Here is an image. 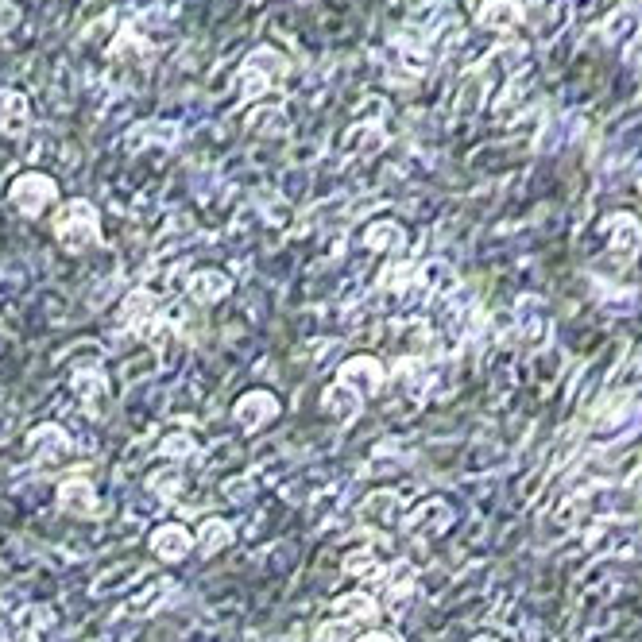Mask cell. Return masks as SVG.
I'll use <instances>...</instances> for the list:
<instances>
[{"label": "cell", "instance_id": "7a4b0ae2", "mask_svg": "<svg viewBox=\"0 0 642 642\" xmlns=\"http://www.w3.org/2000/svg\"><path fill=\"white\" fill-rule=\"evenodd\" d=\"M28 453L39 461V465H59V461L70 457V438H66L62 426L43 422V426H35L28 434Z\"/></svg>", "mask_w": 642, "mask_h": 642}, {"label": "cell", "instance_id": "2e32d148", "mask_svg": "<svg viewBox=\"0 0 642 642\" xmlns=\"http://www.w3.org/2000/svg\"><path fill=\"white\" fill-rule=\"evenodd\" d=\"M167 457H175V461H182V457H194L198 453V441L190 438V434H171V438H163V445H159Z\"/></svg>", "mask_w": 642, "mask_h": 642}, {"label": "cell", "instance_id": "7402d4cb", "mask_svg": "<svg viewBox=\"0 0 642 642\" xmlns=\"http://www.w3.org/2000/svg\"><path fill=\"white\" fill-rule=\"evenodd\" d=\"M476 642H496V639H476Z\"/></svg>", "mask_w": 642, "mask_h": 642}, {"label": "cell", "instance_id": "ba28073f", "mask_svg": "<svg viewBox=\"0 0 642 642\" xmlns=\"http://www.w3.org/2000/svg\"><path fill=\"white\" fill-rule=\"evenodd\" d=\"M360 407H364V399H360L356 391H349V387H341V383H333V387L321 391V410H325L333 422H352V418L360 414Z\"/></svg>", "mask_w": 642, "mask_h": 642}, {"label": "cell", "instance_id": "d6986e66", "mask_svg": "<svg viewBox=\"0 0 642 642\" xmlns=\"http://www.w3.org/2000/svg\"><path fill=\"white\" fill-rule=\"evenodd\" d=\"M364 569H376V554H372V550H356V554L345 557V573L360 577Z\"/></svg>", "mask_w": 642, "mask_h": 642}, {"label": "cell", "instance_id": "e0dca14e", "mask_svg": "<svg viewBox=\"0 0 642 642\" xmlns=\"http://www.w3.org/2000/svg\"><path fill=\"white\" fill-rule=\"evenodd\" d=\"M74 387H78V395H82V403H93V399H101V391H105V380L97 376V372H82V376H74Z\"/></svg>", "mask_w": 642, "mask_h": 642}, {"label": "cell", "instance_id": "ffe728a7", "mask_svg": "<svg viewBox=\"0 0 642 642\" xmlns=\"http://www.w3.org/2000/svg\"><path fill=\"white\" fill-rule=\"evenodd\" d=\"M178 484H182V480H178L175 472H167L163 480L155 476V492H163V496H175V492H178Z\"/></svg>", "mask_w": 642, "mask_h": 642}, {"label": "cell", "instance_id": "ac0fdd59", "mask_svg": "<svg viewBox=\"0 0 642 642\" xmlns=\"http://www.w3.org/2000/svg\"><path fill=\"white\" fill-rule=\"evenodd\" d=\"M314 642H352V623H345V619H333V623L318 627Z\"/></svg>", "mask_w": 642, "mask_h": 642}, {"label": "cell", "instance_id": "44dd1931", "mask_svg": "<svg viewBox=\"0 0 642 642\" xmlns=\"http://www.w3.org/2000/svg\"><path fill=\"white\" fill-rule=\"evenodd\" d=\"M352 642H399V639L387 635V631H372V635H360V639H352Z\"/></svg>", "mask_w": 642, "mask_h": 642}, {"label": "cell", "instance_id": "30bf717a", "mask_svg": "<svg viewBox=\"0 0 642 642\" xmlns=\"http://www.w3.org/2000/svg\"><path fill=\"white\" fill-rule=\"evenodd\" d=\"M233 291V279L229 275H221V271H198L194 279H190V294H194V302H221L225 294Z\"/></svg>", "mask_w": 642, "mask_h": 642}, {"label": "cell", "instance_id": "4fadbf2b", "mask_svg": "<svg viewBox=\"0 0 642 642\" xmlns=\"http://www.w3.org/2000/svg\"><path fill=\"white\" fill-rule=\"evenodd\" d=\"M395 515H399V496H391V492H380L364 503V523H380L383 530H391L399 523Z\"/></svg>", "mask_w": 642, "mask_h": 642}, {"label": "cell", "instance_id": "8fae6325", "mask_svg": "<svg viewBox=\"0 0 642 642\" xmlns=\"http://www.w3.org/2000/svg\"><path fill=\"white\" fill-rule=\"evenodd\" d=\"M236 530L229 523H221V519H205L202 530H198V538H194V546H198V554L202 557H213L221 554L225 546H233Z\"/></svg>", "mask_w": 642, "mask_h": 642}, {"label": "cell", "instance_id": "9a60e30c", "mask_svg": "<svg viewBox=\"0 0 642 642\" xmlns=\"http://www.w3.org/2000/svg\"><path fill=\"white\" fill-rule=\"evenodd\" d=\"M51 194H55V190H51V182H43V178H39V182H20L12 198H16V205H20V209H24L28 217H35V213L43 209V202H47Z\"/></svg>", "mask_w": 642, "mask_h": 642}, {"label": "cell", "instance_id": "7c38bea8", "mask_svg": "<svg viewBox=\"0 0 642 642\" xmlns=\"http://www.w3.org/2000/svg\"><path fill=\"white\" fill-rule=\"evenodd\" d=\"M155 310H159V298L151 291H132L124 298V306H120V318L128 321L136 333L144 329L147 321H155Z\"/></svg>", "mask_w": 642, "mask_h": 642}, {"label": "cell", "instance_id": "6da1fadb", "mask_svg": "<svg viewBox=\"0 0 642 642\" xmlns=\"http://www.w3.org/2000/svg\"><path fill=\"white\" fill-rule=\"evenodd\" d=\"M337 383L364 399V395H376L383 383H387V372H383V364L376 356H352V360H345V364L337 368Z\"/></svg>", "mask_w": 642, "mask_h": 642}, {"label": "cell", "instance_id": "277c9868", "mask_svg": "<svg viewBox=\"0 0 642 642\" xmlns=\"http://www.w3.org/2000/svg\"><path fill=\"white\" fill-rule=\"evenodd\" d=\"M151 554L159 557V561H182V557L190 554V546H194V538H190V530L178 523H163L151 530Z\"/></svg>", "mask_w": 642, "mask_h": 642}, {"label": "cell", "instance_id": "52a82bcc", "mask_svg": "<svg viewBox=\"0 0 642 642\" xmlns=\"http://www.w3.org/2000/svg\"><path fill=\"white\" fill-rule=\"evenodd\" d=\"M93 229H97V221H93V213H89L82 202H74V209L59 217V236L66 248H82L89 236H93Z\"/></svg>", "mask_w": 642, "mask_h": 642}, {"label": "cell", "instance_id": "8992f818", "mask_svg": "<svg viewBox=\"0 0 642 642\" xmlns=\"http://www.w3.org/2000/svg\"><path fill=\"white\" fill-rule=\"evenodd\" d=\"M59 507L66 515H78V519H89L97 511V492L86 476H66L59 484Z\"/></svg>", "mask_w": 642, "mask_h": 642}, {"label": "cell", "instance_id": "5b68a950", "mask_svg": "<svg viewBox=\"0 0 642 642\" xmlns=\"http://www.w3.org/2000/svg\"><path fill=\"white\" fill-rule=\"evenodd\" d=\"M449 523H453L449 503H441V499H426L418 511H410L407 515V534H414V538H434V534H441Z\"/></svg>", "mask_w": 642, "mask_h": 642}, {"label": "cell", "instance_id": "9c48e42d", "mask_svg": "<svg viewBox=\"0 0 642 642\" xmlns=\"http://www.w3.org/2000/svg\"><path fill=\"white\" fill-rule=\"evenodd\" d=\"M333 612L345 623H376L380 619V604L368 596V592H349V596H337L333 600Z\"/></svg>", "mask_w": 642, "mask_h": 642}, {"label": "cell", "instance_id": "3957f363", "mask_svg": "<svg viewBox=\"0 0 642 642\" xmlns=\"http://www.w3.org/2000/svg\"><path fill=\"white\" fill-rule=\"evenodd\" d=\"M275 414H279V399H275L271 391H263V387L240 395L233 407V418L244 426V430H260L267 422H275Z\"/></svg>", "mask_w": 642, "mask_h": 642}, {"label": "cell", "instance_id": "5bb4252c", "mask_svg": "<svg viewBox=\"0 0 642 642\" xmlns=\"http://www.w3.org/2000/svg\"><path fill=\"white\" fill-rule=\"evenodd\" d=\"M414 565L407 561H395L391 569H387V577H383V588H387V600H407L410 592H414Z\"/></svg>", "mask_w": 642, "mask_h": 642}]
</instances>
